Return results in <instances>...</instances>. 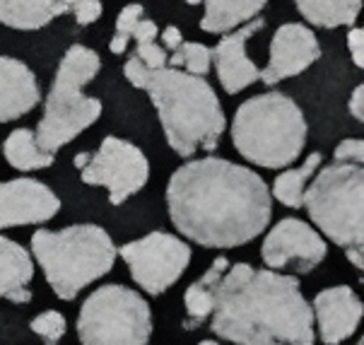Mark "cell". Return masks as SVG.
I'll use <instances>...</instances> for the list:
<instances>
[{"instance_id":"1","label":"cell","mask_w":364,"mask_h":345,"mask_svg":"<svg viewBox=\"0 0 364 345\" xmlns=\"http://www.w3.org/2000/svg\"><path fill=\"white\" fill-rule=\"evenodd\" d=\"M166 208L178 234L205 249L254 242L273 218V196L254 169L222 157L181 164L166 184Z\"/></svg>"},{"instance_id":"2","label":"cell","mask_w":364,"mask_h":345,"mask_svg":"<svg viewBox=\"0 0 364 345\" xmlns=\"http://www.w3.org/2000/svg\"><path fill=\"white\" fill-rule=\"evenodd\" d=\"M213 292L210 331L222 341L239 345H311L316 341L314 312L301 294L297 275L234 263L215 282Z\"/></svg>"},{"instance_id":"3","label":"cell","mask_w":364,"mask_h":345,"mask_svg":"<svg viewBox=\"0 0 364 345\" xmlns=\"http://www.w3.org/2000/svg\"><path fill=\"white\" fill-rule=\"evenodd\" d=\"M123 75L133 87L150 95L166 143L178 157H193L198 150H218L227 121L205 78L171 65L147 68L135 53L128 56Z\"/></svg>"},{"instance_id":"4","label":"cell","mask_w":364,"mask_h":345,"mask_svg":"<svg viewBox=\"0 0 364 345\" xmlns=\"http://www.w3.org/2000/svg\"><path fill=\"white\" fill-rule=\"evenodd\" d=\"M306 119L282 92H265L246 100L232 121V143L251 164L285 169L299 159L306 145Z\"/></svg>"},{"instance_id":"5","label":"cell","mask_w":364,"mask_h":345,"mask_svg":"<svg viewBox=\"0 0 364 345\" xmlns=\"http://www.w3.org/2000/svg\"><path fill=\"white\" fill-rule=\"evenodd\" d=\"M32 254L58 299L73 302L90 282L104 278L116 263V244L100 225H70L58 232L36 230Z\"/></svg>"},{"instance_id":"6","label":"cell","mask_w":364,"mask_h":345,"mask_svg":"<svg viewBox=\"0 0 364 345\" xmlns=\"http://www.w3.org/2000/svg\"><path fill=\"white\" fill-rule=\"evenodd\" d=\"M102 68L100 53L82 44H73L65 51L53 78V87L44 102V116L34 131L41 150L55 152L95 126L102 116V102L82 92L97 78Z\"/></svg>"},{"instance_id":"7","label":"cell","mask_w":364,"mask_h":345,"mask_svg":"<svg viewBox=\"0 0 364 345\" xmlns=\"http://www.w3.org/2000/svg\"><path fill=\"white\" fill-rule=\"evenodd\" d=\"M318 171V169H316ZM301 206L311 223L333 244L343 246L348 261L364 268V169L362 164L333 162L314 174Z\"/></svg>"},{"instance_id":"8","label":"cell","mask_w":364,"mask_h":345,"mask_svg":"<svg viewBox=\"0 0 364 345\" xmlns=\"http://www.w3.org/2000/svg\"><path fill=\"white\" fill-rule=\"evenodd\" d=\"M77 336L85 345H145L152 336V309L131 287L102 285L82 302Z\"/></svg>"},{"instance_id":"9","label":"cell","mask_w":364,"mask_h":345,"mask_svg":"<svg viewBox=\"0 0 364 345\" xmlns=\"http://www.w3.org/2000/svg\"><path fill=\"white\" fill-rule=\"evenodd\" d=\"M116 254L131 268L135 285L150 297H159L176 285L191 266V246L166 232H150L143 239L123 244Z\"/></svg>"},{"instance_id":"10","label":"cell","mask_w":364,"mask_h":345,"mask_svg":"<svg viewBox=\"0 0 364 345\" xmlns=\"http://www.w3.org/2000/svg\"><path fill=\"white\" fill-rule=\"evenodd\" d=\"M80 179L90 186H104L111 206H121L150 181V162L138 145L109 135L80 169Z\"/></svg>"},{"instance_id":"11","label":"cell","mask_w":364,"mask_h":345,"mask_svg":"<svg viewBox=\"0 0 364 345\" xmlns=\"http://www.w3.org/2000/svg\"><path fill=\"white\" fill-rule=\"evenodd\" d=\"M328 254V244L311 225L297 218L280 220L273 230L265 234L261 256L265 266L273 270L294 268V273H311Z\"/></svg>"},{"instance_id":"12","label":"cell","mask_w":364,"mask_h":345,"mask_svg":"<svg viewBox=\"0 0 364 345\" xmlns=\"http://www.w3.org/2000/svg\"><path fill=\"white\" fill-rule=\"evenodd\" d=\"M58 211V196L36 179L0 181V230L48 223Z\"/></svg>"},{"instance_id":"13","label":"cell","mask_w":364,"mask_h":345,"mask_svg":"<svg viewBox=\"0 0 364 345\" xmlns=\"http://www.w3.org/2000/svg\"><path fill=\"white\" fill-rule=\"evenodd\" d=\"M321 58V46L316 34L309 27L297 22L282 24L270 41V60L261 70L258 80L265 85H277L282 80L301 75Z\"/></svg>"},{"instance_id":"14","label":"cell","mask_w":364,"mask_h":345,"mask_svg":"<svg viewBox=\"0 0 364 345\" xmlns=\"http://www.w3.org/2000/svg\"><path fill=\"white\" fill-rule=\"evenodd\" d=\"M263 27H265L263 17H254V20L244 22L242 27L227 32L218 41V46L213 48L215 70H218V80L227 95H237V92L258 83L261 70H258L256 63L246 53V41L256 32H261Z\"/></svg>"},{"instance_id":"15","label":"cell","mask_w":364,"mask_h":345,"mask_svg":"<svg viewBox=\"0 0 364 345\" xmlns=\"http://www.w3.org/2000/svg\"><path fill=\"white\" fill-rule=\"evenodd\" d=\"M314 324L318 326L321 341L326 345H338L348 341L360 329L364 317L362 299L350 285H336L321 290L311 304Z\"/></svg>"},{"instance_id":"16","label":"cell","mask_w":364,"mask_h":345,"mask_svg":"<svg viewBox=\"0 0 364 345\" xmlns=\"http://www.w3.org/2000/svg\"><path fill=\"white\" fill-rule=\"evenodd\" d=\"M41 102V90L32 68L22 60L0 56V123L17 121Z\"/></svg>"},{"instance_id":"17","label":"cell","mask_w":364,"mask_h":345,"mask_svg":"<svg viewBox=\"0 0 364 345\" xmlns=\"http://www.w3.org/2000/svg\"><path fill=\"white\" fill-rule=\"evenodd\" d=\"M34 263L29 251L22 244L0 234V297L24 304L32 299Z\"/></svg>"},{"instance_id":"18","label":"cell","mask_w":364,"mask_h":345,"mask_svg":"<svg viewBox=\"0 0 364 345\" xmlns=\"http://www.w3.org/2000/svg\"><path fill=\"white\" fill-rule=\"evenodd\" d=\"M63 0H0V24L32 32L65 15Z\"/></svg>"},{"instance_id":"19","label":"cell","mask_w":364,"mask_h":345,"mask_svg":"<svg viewBox=\"0 0 364 345\" xmlns=\"http://www.w3.org/2000/svg\"><path fill=\"white\" fill-rule=\"evenodd\" d=\"M265 3L268 0H200V5H205L200 29L208 34H227L258 17Z\"/></svg>"},{"instance_id":"20","label":"cell","mask_w":364,"mask_h":345,"mask_svg":"<svg viewBox=\"0 0 364 345\" xmlns=\"http://www.w3.org/2000/svg\"><path fill=\"white\" fill-rule=\"evenodd\" d=\"M230 268V261H227L225 256L215 258L213 266L208 268V273L203 275L200 280H196L193 285H188L186 294H183V304H186V314H188V322L183 324V329L186 331H193L198 329V326L210 319V314H213V307H215V282L222 278V273Z\"/></svg>"},{"instance_id":"21","label":"cell","mask_w":364,"mask_h":345,"mask_svg":"<svg viewBox=\"0 0 364 345\" xmlns=\"http://www.w3.org/2000/svg\"><path fill=\"white\" fill-rule=\"evenodd\" d=\"M306 22L323 29L353 27L362 10V0H294Z\"/></svg>"},{"instance_id":"22","label":"cell","mask_w":364,"mask_h":345,"mask_svg":"<svg viewBox=\"0 0 364 345\" xmlns=\"http://www.w3.org/2000/svg\"><path fill=\"white\" fill-rule=\"evenodd\" d=\"M3 155L10 167H15L20 171L46 169L55 162V155L41 150V147L36 145V138L29 128H17V131H12L8 138H5Z\"/></svg>"},{"instance_id":"23","label":"cell","mask_w":364,"mask_h":345,"mask_svg":"<svg viewBox=\"0 0 364 345\" xmlns=\"http://www.w3.org/2000/svg\"><path fill=\"white\" fill-rule=\"evenodd\" d=\"M321 159H323L321 152H311V155L301 162V167L285 169L273 181V191H270V196H275V198L287 208H301L304 189H306V184H309V179L316 174V169L321 167Z\"/></svg>"},{"instance_id":"24","label":"cell","mask_w":364,"mask_h":345,"mask_svg":"<svg viewBox=\"0 0 364 345\" xmlns=\"http://www.w3.org/2000/svg\"><path fill=\"white\" fill-rule=\"evenodd\" d=\"M171 68H183L191 75L205 78L213 65V48L205 44H196V41H181L178 48H174V56L166 60Z\"/></svg>"},{"instance_id":"25","label":"cell","mask_w":364,"mask_h":345,"mask_svg":"<svg viewBox=\"0 0 364 345\" xmlns=\"http://www.w3.org/2000/svg\"><path fill=\"white\" fill-rule=\"evenodd\" d=\"M143 17V5L133 3V5H126L121 12H119V20H116V34L114 39L109 41V48L114 56H123L128 48V41H131V32L135 27V22Z\"/></svg>"},{"instance_id":"26","label":"cell","mask_w":364,"mask_h":345,"mask_svg":"<svg viewBox=\"0 0 364 345\" xmlns=\"http://www.w3.org/2000/svg\"><path fill=\"white\" fill-rule=\"evenodd\" d=\"M29 329L34 331L36 336L41 338L44 343L48 345H55L60 338L65 336V317L55 309H48V312H41L39 317L32 319Z\"/></svg>"},{"instance_id":"27","label":"cell","mask_w":364,"mask_h":345,"mask_svg":"<svg viewBox=\"0 0 364 345\" xmlns=\"http://www.w3.org/2000/svg\"><path fill=\"white\" fill-rule=\"evenodd\" d=\"M65 8L75 15V22L80 27H90L102 17V3L100 0H63Z\"/></svg>"},{"instance_id":"28","label":"cell","mask_w":364,"mask_h":345,"mask_svg":"<svg viewBox=\"0 0 364 345\" xmlns=\"http://www.w3.org/2000/svg\"><path fill=\"white\" fill-rule=\"evenodd\" d=\"M135 56H138L147 68H164L166 65V48L159 46L157 41H143L135 48Z\"/></svg>"},{"instance_id":"29","label":"cell","mask_w":364,"mask_h":345,"mask_svg":"<svg viewBox=\"0 0 364 345\" xmlns=\"http://www.w3.org/2000/svg\"><path fill=\"white\" fill-rule=\"evenodd\" d=\"M333 157H336V162L362 164V159H364V143H362V138H348V140H343V143L336 147Z\"/></svg>"},{"instance_id":"30","label":"cell","mask_w":364,"mask_h":345,"mask_svg":"<svg viewBox=\"0 0 364 345\" xmlns=\"http://www.w3.org/2000/svg\"><path fill=\"white\" fill-rule=\"evenodd\" d=\"M348 48H350V56H353V63L357 68H364V29L362 27H350Z\"/></svg>"},{"instance_id":"31","label":"cell","mask_w":364,"mask_h":345,"mask_svg":"<svg viewBox=\"0 0 364 345\" xmlns=\"http://www.w3.org/2000/svg\"><path fill=\"white\" fill-rule=\"evenodd\" d=\"M157 36H159L157 24L152 20H145V17H140V20L135 22V27L131 32V39H135L138 44H143V41H157Z\"/></svg>"},{"instance_id":"32","label":"cell","mask_w":364,"mask_h":345,"mask_svg":"<svg viewBox=\"0 0 364 345\" xmlns=\"http://www.w3.org/2000/svg\"><path fill=\"white\" fill-rule=\"evenodd\" d=\"M350 114L360 123L364 121V87L362 85H357L353 90V97H350Z\"/></svg>"},{"instance_id":"33","label":"cell","mask_w":364,"mask_h":345,"mask_svg":"<svg viewBox=\"0 0 364 345\" xmlns=\"http://www.w3.org/2000/svg\"><path fill=\"white\" fill-rule=\"evenodd\" d=\"M159 36H162L164 48H171V51H174V48H178V44L183 41V36H181V32H178L176 27H166Z\"/></svg>"},{"instance_id":"34","label":"cell","mask_w":364,"mask_h":345,"mask_svg":"<svg viewBox=\"0 0 364 345\" xmlns=\"http://www.w3.org/2000/svg\"><path fill=\"white\" fill-rule=\"evenodd\" d=\"M87 162H90V152H80V155H75V167L77 169H82Z\"/></svg>"}]
</instances>
